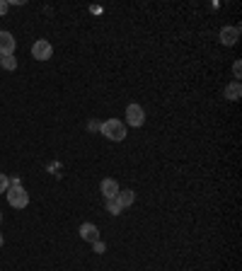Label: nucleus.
I'll return each instance as SVG.
<instances>
[{"instance_id": "f257e3e1", "label": "nucleus", "mask_w": 242, "mask_h": 271, "mask_svg": "<svg viewBox=\"0 0 242 271\" xmlns=\"http://www.w3.org/2000/svg\"><path fill=\"white\" fill-rule=\"evenodd\" d=\"M7 204L12 209H27L30 206V194L25 191V186L20 184V180H10V189H7Z\"/></svg>"}, {"instance_id": "f03ea898", "label": "nucleus", "mask_w": 242, "mask_h": 271, "mask_svg": "<svg viewBox=\"0 0 242 271\" xmlns=\"http://www.w3.org/2000/svg\"><path fill=\"white\" fill-rule=\"evenodd\" d=\"M99 133L104 136V138H109V141H114V143H119L126 138V126L121 123L119 119H107L99 123Z\"/></svg>"}, {"instance_id": "7ed1b4c3", "label": "nucleus", "mask_w": 242, "mask_h": 271, "mask_svg": "<svg viewBox=\"0 0 242 271\" xmlns=\"http://www.w3.org/2000/svg\"><path fill=\"white\" fill-rule=\"evenodd\" d=\"M31 56L36 60H49L54 56V46H51V41H46V39H36L34 41V46H31Z\"/></svg>"}, {"instance_id": "20e7f679", "label": "nucleus", "mask_w": 242, "mask_h": 271, "mask_svg": "<svg viewBox=\"0 0 242 271\" xmlns=\"http://www.w3.org/2000/svg\"><path fill=\"white\" fill-rule=\"evenodd\" d=\"M126 121H128V126H133V128L143 126V123H146L143 107H141V104H128V107H126Z\"/></svg>"}, {"instance_id": "39448f33", "label": "nucleus", "mask_w": 242, "mask_h": 271, "mask_svg": "<svg viewBox=\"0 0 242 271\" xmlns=\"http://www.w3.org/2000/svg\"><path fill=\"white\" fill-rule=\"evenodd\" d=\"M15 36L10 31H0V56H15Z\"/></svg>"}, {"instance_id": "423d86ee", "label": "nucleus", "mask_w": 242, "mask_h": 271, "mask_svg": "<svg viewBox=\"0 0 242 271\" xmlns=\"http://www.w3.org/2000/svg\"><path fill=\"white\" fill-rule=\"evenodd\" d=\"M80 238L85 242H97L99 240V230H97V225L94 223H83L80 225Z\"/></svg>"}, {"instance_id": "0eeeda50", "label": "nucleus", "mask_w": 242, "mask_h": 271, "mask_svg": "<svg viewBox=\"0 0 242 271\" xmlns=\"http://www.w3.org/2000/svg\"><path fill=\"white\" fill-rule=\"evenodd\" d=\"M99 189H102V194H104V199H117V194H119V184L114 180H102V184H99Z\"/></svg>"}, {"instance_id": "6e6552de", "label": "nucleus", "mask_w": 242, "mask_h": 271, "mask_svg": "<svg viewBox=\"0 0 242 271\" xmlns=\"http://www.w3.org/2000/svg\"><path fill=\"white\" fill-rule=\"evenodd\" d=\"M238 34H240L238 27H225V30L220 31V41H223L225 46H233V44L238 41Z\"/></svg>"}, {"instance_id": "1a4fd4ad", "label": "nucleus", "mask_w": 242, "mask_h": 271, "mask_svg": "<svg viewBox=\"0 0 242 271\" xmlns=\"http://www.w3.org/2000/svg\"><path fill=\"white\" fill-rule=\"evenodd\" d=\"M114 201L119 204V206H121V211H123V209H128V206H131V204L136 201V194H133L131 189H128V191H119Z\"/></svg>"}, {"instance_id": "9d476101", "label": "nucleus", "mask_w": 242, "mask_h": 271, "mask_svg": "<svg viewBox=\"0 0 242 271\" xmlns=\"http://www.w3.org/2000/svg\"><path fill=\"white\" fill-rule=\"evenodd\" d=\"M240 92H242L240 83H238V80H235V83H230V85H228V88H225V97H228V99H233V102H235V99H240Z\"/></svg>"}, {"instance_id": "9b49d317", "label": "nucleus", "mask_w": 242, "mask_h": 271, "mask_svg": "<svg viewBox=\"0 0 242 271\" xmlns=\"http://www.w3.org/2000/svg\"><path fill=\"white\" fill-rule=\"evenodd\" d=\"M0 68L15 70V68H17V59H15V56H0Z\"/></svg>"}, {"instance_id": "f8f14e48", "label": "nucleus", "mask_w": 242, "mask_h": 271, "mask_svg": "<svg viewBox=\"0 0 242 271\" xmlns=\"http://www.w3.org/2000/svg\"><path fill=\"white\" fill-rule=\"evenodd\" d=\"M107 211L112 213V215H119L121 213V206L114 201V199H107Z\"/></svg>"}, {"instance_id": "ddd939ff", "label": "nucleus", "mask_w": 242, "mask_h": 271, "mask_svg": "<svg viewBox=\"0 0 242 271\" xmlns=\"http://www.w3.org/2000/svg\"><path fill=\"white\" fill-rule=\"evenodd\" d=\"M10 189V177L7 175H0V194H5Z\"/></svg>"}, {"instance_id": "4468645a", "label": "nucleus", "mask_w": 242, "mask_h": 271, "mask_svg": "<svg viewBox=\"0 0 242 271\" xmlns=\"http://www.w3.org/2000/svg\"><path fill=\"white\" fill-rule=\"evenodd\" d=\"M92 244H94V252H97V254H104V249H107V247H104V242H92Z\"/></svg>"}, {"instance_id": "2eb2a0df", "label": "nucleus", "mask_w": 242, "mask_h": 271, "mask_svg": "<svg viewBox=\"0 0 242 271\" xmlns=\"http://www.w3.org/2000/svg\"><path fill=\"white\" fill-rule=\"evenodd\" d=\"M7 7H10V5H7V2H5V0H0V17H2V15H5V12H7Z\"/></svg>"}, {"instance_id": "dca6fc26", "label": "nucleus", "mask_w": 242, "mask_h": 271, "mask_svg": "<svg viewBox=\"0 0 242 271\" xmlns=\"http://www.w3.org/2000/svg\"><path fill=\"white\" fill-rule=\"evenodd\" d=\"M233 73H235V78H240V60H235V65H233Z\"/></svg>"}, {"instance_id": "f3484780", "label": "nucleus", "mask_w": 242, "mask_h": 271, "mask_svg": "<svg viewBox=\"0 0 242 271\" xmlns=\"http://www.w3.org/2000/svg\"><path fill=\"white\" fill-rule=\"evenodd\" d=\"M88 128H90V131H99V123H97V121H90Z\"/></svg>"}, {"instance_id": "a211bd4d", "label": "nucleus", "mask_w": 242, "mask_h": 271, "mask_svg": "<svg viewBox=\"0 0 242 271\" xmlns=\"http://www.w3.org/2000/svg\"><path fill=\"white\" fill-rule=\"evenodd\" d=\"M0 247H2V233H0Z\"/></svg>"}, {"instance_id": "6ab92c4d", "label": "nucleus", "mask_w": 242, "mask_h": 271, "mask_svg": "<svg viewBox=\"0 0 242 271\" xmlns=\"http://www.w3.org/2000/svg\"><path fill=\"white\" fill-rule=\"evenodd\" d=\"M0 220H2V213H0Z\"/></svg>"}]
</instances>
